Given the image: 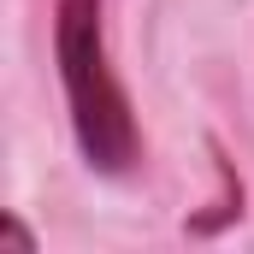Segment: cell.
<instances>
[{
  "label": "cell",
  "instance_id": "cell-1",
  "mask_svg": "<svg viewBox=\"0 0 254 254\" xmlns=\"http://www.w3.org/2000/svg\"><path fill=\"white\" fill-rule=\"evenodd\" d=\"M54 65L65 89V119L89 172L130 178L142 166V125H136L125 77L113 71V54H107L101 0H54Z\"/></svg>",
  "mask_w": 254,
  "mask_h": 254
},
{
  "label": "cell",
  "instance_id": "cell-2",
  "mask_svg": "<svg viewBox=\"0 0 254 254\" xmlns=\"http://www.w3.org/2000/svg\"><path fill=\"white\" fill-rule=\"evenodd\" d=\"M207 154H213V178H219V195L184 219V231L190 237H219V231H231L237 219H243V201H249V184H243V172H237V160L225 154V142L219 136H207Z\"/></svg>",
  "mask_w": 254,
  "mask_h": 254
},
{
  "label": "cell",
  "instance_id": "cell-3",
  "mask_svg": "<svg viewBox=\"0 0 254 254\" xmlns=\"http://www.w3.org/2000/svg\"><path fill=\"white\" fill-rule=\"evenodd\" d=\"M0 231H6V237H12V243H18L24 254H36V249H42V237H36V231H30L18 213H6V219H0Z\"/></svg>",
  "mask_w": 254,
  "mask_h": 254
}]
</instances>
